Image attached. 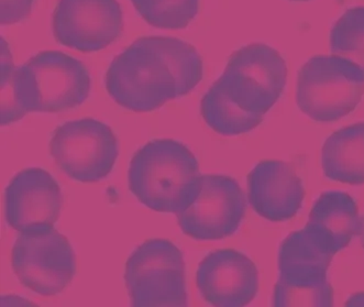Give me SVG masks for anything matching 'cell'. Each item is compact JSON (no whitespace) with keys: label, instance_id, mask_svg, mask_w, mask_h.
Returning <instances> with one entry per match:
<instances>
[{"label":"cell","instance_id":"5b68a950","mask_svg":"<svg viewBox=\"0 0 364 307\" xmlns=\"http://www.w3.org/2000/svg\"><path fill=\"white\" fill-rule=\"evenodd\" d=\"M182 252L166 239H149L129 257L124 282L132 306L185 307L188 294Z\"/></svg>","mask_w":364,"mask_h":307},{"label":"cell","instance_id":"ffe728a7","mask_svg":"<svg viewBox=\"0 0 364 307\" xmlns=\"http://www.w3.org/2000/svg\"><path fill=\"white\" fill-rule=\"evenodd\" d=\"M274 306H333V286L309 288V286H274Z\"/></svg>","mask_w":364,"mask_h":307},{"label":"cell","instance_id":"52a82bcc","mask_svg":"<svg viewBox=\"0 0 364 307\" xmlns=\"http://www.w3.org/2000/svg\"><path fill=\"white\" fill-rule=\"evenodd\" d=\"M50 154L68 178L95 183L109 176L119 156V144L109 126L85 118L54 130Z\"/></svg>","mask_w":364,"mask_h":307},{"label":"cell","instance_id":"2e32d148","mask_svg":"<svg viewBox=\"0 0 364 307\" xmlns=\"http://www.w3.org/2000/svg\"><path fill=\"white\" fill-rule=\"evenodd\" d=\"M321 164L328 178L364 185V122L333 132L323 144Z\"/></svg>","mask_w":364,"mask_h":307},{"label":"cell","instance_id":"7a4b0ae2","mask_svg":"<svg viewBox=\"0 0 364 307\" xmlns=\"http://www.w3.org/2000/svg\"><path fill=\"white\" fill-rule=\"evenodd\" d=\"M1 126L14 124L29 112H65L82 105L92 80L82 62L60 51H43L23 65L14 64L1 38Z\"/></svg>","mask_w":364,"mask_h":307},{"label":"cell","instance_id":"4fadbf2b","mask_svg":"<svg viewBox=\"0 0 364 307\" xmlns=\"http://www.w3.org/2000/svg\"><path fill=\"white\" fill-rule=\"evenodd\" d=\"M247 181L249 203L261 217L285 222L301 210L305 190L291 163L264 160L252 168Z\"/></svg>","mask_w":364,"mask_h":307},{"label":"cell","instance_id":"6da1fadb","mask_svg":"<svg viewBox=\"0 0 364 307\" xmlns=\"http://www.w3.org/2000/svg\"><path fill=\"white\" fill-rule=\"evenodd\" d=\"M203 74L202 56L192 44L178 38L144 37L112 60L105 85L118 105L149 112L191 93Z\"/></svg>","mask_w":364,"mask_h":307},{"label":"cell","instance_id":"603a6c76","mask_svg":"<svg viewBox=\"0 0 364 307\" xmlns=\"http://www.w3.org/2000/svg\"><path fill=\"white\" fill-rule=\"evenodd\" d=\"M291 1H309V0H291Z\"/></svg>","mask_w":364,"mask_h":307},{"label":"cell","instance_id":"30bf717a","mask_svg":"<svg viewBox=\"0 0 364 307\" xmlns=\"http://www.w3.org/2000/svg\"><path fill=\"white\" fill-rule=\"evenodd\" d=\"M122 29V11L117 0H58L54 9L56 41L82 53L107 48Z\"/></svg>","mask_w":364,"mask_h":307},{"label":"cell","instance_id":"277c9868","mask_svg":"<svg viewBox=\"0 0 364 307\" xmlns=\"http://www.w3.org/2000/svg\"><path fill=\"white\" fill-rule=\"evenodd\" d=\"M364 95V76L336 55H316L297 76L296 104L315 122H331L353 112Z\"/></svg>","mask_w":364,"mask_h":307},{"label":"cell","instance_id":"e0dca14e","mask_svg":"<svg viewBox=\"0 0 364 307\" xmlns=\"http://www.w3.org/2000/svg\"><path fill=\"white\" fill-rule=\"evenodd\" d=\"M200 112L207 126L225 136L247 134L262 124L264 116L243 109L217 80L205 94Z\"/></svg>","mask_w":364,"mask_h":307},{"label":"cell","instance_id":"ac0fdd59","mask_svg":"<svg viewBox=\"0 0 364 307\" xmlns=\"http://www.w3.org/2000/svg\"><path fill=\"white\" fill-rule=\"evenodd\" d=\"M333 55L355 64L364 76V7L348 9L331 31Z\"/></svg>","mask_w":364,"mask_h":307},{"label":"cell","instance_id":"9c48e42d","mask_svg":"<svg viewBox=\"0 0 364 307\" xmlns=\"http://www.w3.org/2000/svg\"><path fill=\"white\" fill-rule=\"evenodd\" d=\"M247 210L245 193L226 176H202V188L178 220L182 232L196 240H220L239 230Z\"/></svg>","mask_w":364,"mask_h":307},{"label":"cell","instance_id":"8fae6325","mask_svg":"<svg viewBox=\"0 0 364 307\" xmlns=\"http://www.w3.org/2000/svg\"><path fill=\"white\" fill-rule=\"evenodd\" d=\"M62 206L61 188L55 178L41 168L20 171L6 188V220L19 232L53 227Z\"/></svg>","mask_w":364,"mask_h":307},{"label":"cell","instance_id":"7c38bea8","mask_svg":"<svg viewBox=\"0 0 364 307\" xmlns=\"http://www.w3.org/2000/svg\"><path fill=\"white\" fill-rule=\"evenodd\" d=\"M259 270L235 249L210 252L198 264L196 284L204 301L217 307H242L259 292Z\"/></svg>","mask_w":364,"mask_h":307},{"label":"cell","instance_id":"7402d4cb","mask_svg":"<svg viewBox=\"0 0 364 307\" xmlns=\"http://www.w3.org/2000/svg\"><path fill=\"white\" fill-rule=\"evenodd\" d=\"M362 222H363V228H362L361 236H362V240H363V249H364V217H363V220H362Z\"/></svg>","mask_w":364,"mask_h":307},{"label":"cell","instance_id":"9a60e30c","mask_svg":"<svg viewBox=\"0 0 364 307\" xmlns=\"http://www.w3.org/2000/svg\"><path fill=\"white\" fill-rule=\"evenodd\" d=\"M333 258V254L321 248L306 228L291 232L279 247V278L277 286H331L327 271Z\"/></svg>","mask_w":364,"mask_h":307},{"label":"cell","instance_id":"d6986e66","mask_svg":"<svg viewBox=\"0 0 364 307\" xmlns=\"http://www.w3.org/2000/svg\"><path fill=\"white\" fill-rule=\"evenodd\" d=\"M149 25L160 29H184L198 15L199 0H132Z\"/></svg>","mask_w":364,"mask_h":307},{"label":"cell","instance_id":"5bb4252c","mask_svg":"<svg viewBox=\"0 0 364 307\" xmlns=\"http://www.w3.org/2000/svg\"><path fill=\"white\" fill-rule=\"evenodd\" d=\"M317 244L335 256L361 235L363 222L357 203L345 192H323L316 200L305 226Z\"/></svg>","mask_w":364,"mask_h":307},{"label":"cell","instance_id":"3957f363","mask_svg":"<svg viewBox=\"0 0 364 307\" xmlns=\"http://www.w3.org/2000/svg\"><path fill=\"white\" fill-rule=\"evenodd\" d=\"M196 156L180 141L156 139L138 150L128 172L129 190L154 212L178 214L202 188Z\"/></svg>","mask_w":364,"mask_h":307},{"label":"cell","instance_id":"ba28073f","mask_svg":"<svg viewBox=\"0 0 364 307\" xmlns=\"http://www.w3.org/2000/svg\"><path fill=\"white\" fill-rule=\"evenodd\" d=\"M218 80L241 108L265 116L284 92L287 66L272 47L252 43L232 53Z\"/></svg>","mask_w":364,"mask_h":307},{"label":"cell","instance_id":"8992f818","mask_svg":"<svg viewBox=\"0 0 364 307\" xmlns=\"http://www.w3.org/2000/svg\"><path fill=\"white\" fill-rule=\"evenodd\" d=\"M11 266L22 286L54 296L73 281L76 256L66 236L44 227L20 232L11 250Z\"/></svg>","mask_w":364,"mask_h":307},{"label":"cell","instance_id":"44dd1931","mask_svg":"<svg viewBox=\"0 0 364 307\" xmlns=\"http://www.w3.org/2000/svg\"><path fill=\"white\" fill-rule=\"evenodd\" d=\"M33 0H1L0 1V23L14 25L25 20L31 14Z\"/></svg>","mask_w":364,"mask_h":307}]
</instances>
